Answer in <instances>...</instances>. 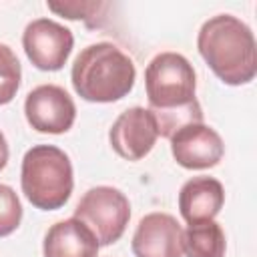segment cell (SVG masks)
Segmentation results:
<instances>
[{
    "mask_svg": "<svg viewBox=\"0 0 257 257\" xmlns=\"http://www.w3.org/2000/svg\"><path fill=\"white\" fill-rule=\"evenodd\" d=\"M149 110L157 120L161 137L189 122H203V108L195 96L197 76L193 64L179 52L157 54L145 70Z\"/></svg>",
    "mask_w": 257,
    "mask_h": 257,
    "instance_id": "1",
    "label": "cell"
},
{
    "mask_svg": "<svg viewBox=\"0 0 257 257\" xmlns=\"http://www.w3.org/2000/svg\"><path fill=\"white\" fill-rule=\"evenodd\" d=\"M197 48L225 84H247L257 74L255 36L237 16L217 14L203 22L197 34Z\"/></svg>",
    "mask_w": 257,
    "mask_h": 257,
    "instance_id": "2",
    "label": "cell"
},
{
    "mask_svg": "<svg viewBox=\"0 0 257 257\" xmlns=\"http://www.w3.org/2000/svg\"><path fill=\"white\" fill-rule=\"evenodd\" d=\"M74 92L88 102H114L124 98L137 80L133 58L112 42H96L80 50L72 62Z\"/></svg>",
    "mask_w": 257,
    "mask_h": 257,
    "instance_id": "3",
    "label": "cell"
},
{
    "mask_svg": "<svg viewBox=\"0 0 257 257\" xmlns=\"http://www.w3.org/2000/svg\"><path fill=\"white\" fill-rule=\"evenodd\" d=\"M24 197L42 211H56L70 199L74 179L68 155L54 145H36L26 151L20 169Z\"/></svg>",
    "mask_w": 257,
    "mask_h": 257,
    "instance_id": "4",
    "label": "cell"
},
{
    "mask_svg": "<svg viewBox=\"0 0 257 257\" xmlns=\"http://www.w3.org/2000/svg\"><path fill=\"white\" fill-rule=\"evenodd\" d=\"M74 219L90 229L100 247H106L122 237L131 219V205L122 191L98 185L80 197Z\"/></svg>",
    "mask_w": 257,
    "mask_h": 257,
    "instance_id": "5",
    "label": "cell"
},
{
    "mask_svg": "<svg viewBox=\"0 0 257 257\" xmlns=\"http://www.w3.org/2000/svg\"><path fill=\"white\" fill-rule=\"evenodd\" d=\"M22 46L28 60L38 70H60L74 46L72 32L50 20V18H36L32 20L22 34Z\"/></svg>",
    "mask_w": 257,
    "mask_h": 257,
    "instance_id": "6",
    "label": "cell"
},
{
    "mask_svg": "<svg viewBox=\"0 0 257 257\" xmlns=\"http://www.w3.org/2000/svg\"><path fill=\"white\" fill-rule=\"evenodd\" d=\"M24 114L34 131L62 135L74 124L76 106L62 86L40 84L28 92L24 100Z\"/></svg>",
    "mask_w": 257,
    "mask_h": 257,
    "instance_id": "7",
    "label": "cell"
},
{
    "mask_svg": "<svg viewBox=\"0 0 257 257\" xmlns=\"http://www.w3.org/2000/svg\"><path fill=\"white\" fill-rule=\"evenodd\" d=\"M159 137L157 120L149 108L131 106L116 116L108 131L112 151L126 161H141L147 157Z\"/></svg>",
    "mask_w": 257,
    "mask_h": 257,
    "instance_id": "8",
    "label": "cell"
},
{
    "mask_svg": "<svg viewBox=\"0 0 257 257\" xmlns=\"http://www.w3.org/2000/svg\"><path fill=\"white\" fill-rule=\"evenodd\" d=\"M171 153L185 169H211L219 165L225 145L219 133L205 122H189L171 135Z\"/></svg>",
    "mask_w": 257,
    "mask_h": 257,
    "instance_id": "9",
    "label": "cell"
},
{
    "mask_svg": "<svg viewBox=\"0 0 257 257\" xmlns=\"http://www.w3.org/2000/svg\"><path fill=\"white\" fill-rule=\"evenodd\" d=\"M135 257H183V227L169 213L145 215L133 235Z\"/></svg>",
    "mask_w": 257,
    "mask_h": 257,
    "instance_id": "10",
    "label": "cell"
},
{
    "mask_svg": "<svg viewBox=\"0 0 257 257\" xmlns=\"http://www.w3.org/2000/svg\"><path fill=\"white\" fill-rule=\"evenodd\" d=\"M225 203V189L213 177H193L179 191V211L189 225L213 221Z\"/></svg>",
    "mask_w": 257,
    "mask_h": 257,
    "instance_id": "11",
    "label": "cell"
},
{
    "mask_svg": "<svg viewBox=\"0 0 257 257\" xmlns=\"http://www.w3.org/2000/svg\"><path fill=\"white\" fill-rule=\"evenodd\" d=\"M98 241L78 219L70 217L54 223L44 235V257H96Z\"/></svg>",
    "mask_w": 257,
    "mask_h": 257,
    "instance_id": "12",
    "label": "cell"
},
{
    "mask_svg": "<svg viewBox=\"0 0 257 257\" xmlns=\"http://www.w3.org/2000/svg\"><path fill=\"white\" fill-rule=\"evenodd\" d=\"M225 231L215 221L195 223L183 231V253L187 257H225Z\"/></svg>",
    "mask_w": 257,
    "mask_h": 257,
    "instance_id": "13",
    "label": "cell"
},
{
    "mask_svg": "<svg viewBox=\"0 0 257 257\" xmlns=\"http://www.w3.org/2000/svg\"><path fill=\"white\" fill-rule=\"evenodd\" d=\"M22 68L14 50L0 44V104H8L20 88Z\"/></svg>",
    "mask_w": 257,
    "mask_h": 257,
    "instance_id": "14",
    "label": "cell"
},
{
    "mask_svg": "<svg viewBox=\"0 0 257 257\" xmlns=\"http://www.w3.org/2000/svg\"><path fill=\"white\" fill-rule=\"evenodd\" d=\"M20 221H22V205L16 191L0 183V237L14 233Z\"/></svg>",
    "mask_w": 257,
    "mask_h": 257,
    "instance_id": "15",
    "label": "cell"
},
{
    "mask_svg": "<svg viewBox=\"0 0 257 257\" xmlns=\"http://www.w3.org/2000/svg\"><path fill=\"white\" fill-rule=\"evenodd\" d=\"M104 8H108L104 2H48V10L68 20H88V16H94Z\"/></svg>",
    "mask_w": 257,
    "mask_h": 257,
    "instance_id": "16",
    "label": "cell"
},
{
    "mask_svg": "<svg viewBox=\"0 0 257 257\" xmlns=\"http://www.w3.org/2000/svg\"><path fill=\"white\" fill-rule=\"evenodd\" d=\"M8 145H6V139H4V135L0 133V171L6 167V163H8Z\"/></svg>",
    "mask_w": 257,
    "mask_h": 257,
    "instance_id": "17",
    "label": "cell"
}]
</instances>
